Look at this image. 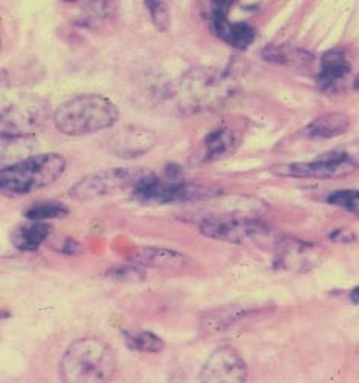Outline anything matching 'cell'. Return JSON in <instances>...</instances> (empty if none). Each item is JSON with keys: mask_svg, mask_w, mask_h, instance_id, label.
I'll return each instance as SVG.
<instances>
[{"mask_svg": "<svg viewBox=\"0 0 359 383\" xmlns=\"http://www.w3.org/2000/svg\"><path fill=\"white\" fill-rule=\"evenodd\" d=\"M58 252L65 254H79L81 252V244L77 242L72 238H65L60 241V247H58Z\"/></svg>", "mask_w": 359, "mask_h": 383, "instance_id": "cell-28", "label": "cell"}, {"mask_svg": "<svg viewBox=\"0 0 359 383\" xmlns=\"http://www.w3.org/2000/svg\"><path fill=\"white\" fill-rule=\"evenodd\" d=\"M327 202L330 206L352 212V214H359V190L342 189L332 192L327 197Z\"/></svg>", "mask_w": 359, "mask_h": 383, "instance_id": "cell-26", "label": "cell"}, {"mask_svg": "<svg viewBox=\"0 0 359 383\" xmlns=\"http://www.w3.org/2000/svg\"><path fill=\"white\" fill-rule=\"evenodd\" d=\"M58 368L65 382H107L114 376L117 359L103 339L83 337L68 346Z\"/></svg>", "mask_w": 359, "mask_h": 383, "instance_id": "cell-2", "label": "cell"}, {"mask_svg": "<svg viewBox=\"0 0 359 383\" xmlns=\"http://www.w3.org/2000/svg\"><path fill=\"white\" fill-rule=\"evenodd\" d=\"M66 160L58 153L28 155L0 169V193L20 197L51 186L65 174Z\"/></svg>", "mask_w": 359, "mask_h": 383, "instance_id": "cell-3", "label": "cell"}, {"mask_svg": "<svg viewBox=\"0 0 359 383\" xmlns=\"http://www.w3.org/2000/svg\"><path fill=\"white\" fill-rule=\"evenodd\" d=\"M148 170L131 167H112L86 175L70 189V195L77 201H93L105 198L126 189H132Z\"/></svg>", "mask_w": 359, "mask_h": 383, "instance_id": "cell-7", "label": "cell"}, {"mask_svg": "<svg viewBox=\"0 0 359 383\" xmlns=\"http://www.w3.org/2000/svg\"><path fill=\"white\" fill-rule=\"evenodd\" d=\"M359 170V148H346L324 153L312 161L278 164L270 169L273 175L287 178H312V180H335Z\"/></svg>", "mask_w": 359, "mask_h": 383, "instance_id": "cell-6", "label": "cell"}, {"mask_svg": "<svg viewBox=\"0 0 359 383\" xmlns=\"http://www.w3.org/2000/svg\"><path fill=\"white\" fill-rule=\"evenodd\" d=\"M62 2H66V4H72V2H77V0H62Z\"/></svg>", "mask_w": 359, "mask_h": 383, "instance_id": "cell-34", "label": "cell"}, {"mask_svg": "<svg viewBox=\"0 0 359 383\" xmlns=\"http://www.w3.org/2000/svg\"><path fill=\"white\" fill-rule=\"evenodd\" d=\"M122 336L126 346L140 353H160L164 348V340L148 330H123Z\"/></svg>", "mask_w": 359, "mask_h": 383, "instance_id": "cell-21", "label": "cell"}, {"mask_svg": "<svg viewBox=\"0 0 359 383\" xmlns=\"http://www.w3.org/2000/svg\"><path fill=\"white\" fill-rule=\"evenodd\" d=\"M330 240L335 241V242H339V244H350V242H353L356 238H355L353 232H350V230L338 228V230H335V232L330 233Z\"/></svg>", "mask_w": 359, "mask_h": 383, "instance_id": "cell-29", "label": "cell"}, {"mask_svg": "<svg viewBox=\"0 0 359 383\" xmlns=\"http://www.w3.org/2000/svg\"><path fill=\"white\" fill-rule=\"evenodd\" d=\"M200 233L215 241L235 245H269L278 244L282 235L264 219L240 215H216L204 218L198 226Z\"/></svg>", "mask_w": 359, "mask_h": 383, "instance_id": "cell-4", "label": "cell"}, {"mask_svg": "<svg viewBox=\"0 0 359 383\" xmlns=\"http://www.w3.org/2000/svg\"><path fill=\"white\" fill-rule=\"evenodd\" d=\"M252 313H255L254 306L243 305L218 306V309L209 310L207 313L203 314L202 319H200V330H202L204 335H218L229 330L240 320L249 318Z\"/></svg>", "mask_w": 359, "mask_h": 383, "instance_id": "cell-14", "label": "cell"}, {"mask_svg": "<svg viewBox=\"0 0 359 383\" xmlns=\"http://www.w3.org/2000/svg\"><path fill=\"white\" fill-rule=\"evenodd\" d=\"M154 27L158 31H168L171 25V13L168 0H145Z\"/></svg>", "mask_w": 359, "mask_h": 383, "instance_id": "cell-24", "label": "cell"}, {"mask_svg": "<svg viewBox=\"0 0 359 383\" xmlns=\"http://www.w3.org/2000/svg\"><path fill=\"white\" fill-rule=\"evenodd\" d=\"M132 197L141 202H158V204H177L203 201L215 198L221 193L216 186L185 183V181H162L152 172H148L140 178L132 187Z\"/></svg>", "mask_w": 359, "mask_h": 383, "instance_id": "cell-5", "label": "cell"}, {"mask_svg": "<svg viewBox=\"0 0 359 383\" xmlns=\"http://www.w3.org/2000/svg\"><path fill=\"white\" fill-rule=\"evenodd\" d=\"M8 83H10V75H8V72L5 70L0 67V91L5 89Z\"/></svg>", "mask_w": 359, "mask_h": 383, "instance_id": "cell-31", "label": "cell"}, {"mask_svg": "<svg viewBox=\"0 0 359 383\" xmlns=\"http://www.w3.org/2000/svg\"><path fill=\"white\" fill-rule=\"evenodd\" d=\"M352 72V65L339 49H330L321 58L318 83L322 89H337Z\"/></svg>", "mask_w": 359, "mask_h": 383, "instance_id": "cell-17", "label": "cell"}, {"mask_svg": "<svg viewBox=\"0 0 359 383\" xmlns=\"http://www.w3.org/2000/svg\"><path fill=\"white\" fill-rule=\"evenodd\" d=\"M129 259L141 267L169 270L185 268L190 264V258L186 254L164 247H138L132 252Z\"/></svg>", "mask_w": 359, "mask_h": 383, "instance_id": "cell-13", "label": "cell"}, {"mask_svg": "<svg viewBox=\"0 0 359 383\" xmlns=\"http://www.w3.org/2000/svg\"><path fill=\"white\" fill-rule=\"evenodd\" d=\"M350 299L353 304H359V287H355L352 292H350Z\"/></svg>", "mask_w": 359, "mask_h": 383, "instance_id": "cell-32", "label": "cell"}, {"mask_svg": "<svg viewBox=\"0 0 359 383\" xmlns=\"http://www.w3.org/2000/svg\"><path fill=\"white\" fill-rule=\"evenodd\" d=\"M240 146V137L230 127H218L206 135L203 141V161L215 163L230 157Z\"/></svg>", "mask_w": 359, "mask_h": 383, "instance_id": "cell-16", "label": "cell"}, {"mask_svg": "<svg viewBox=\"0 0 359 383\" xmlns=\"http://www.w3.org/2000/svg\"><path fill=\"white\" fill-rule=\"evenodd\" d=\"M275 252H277L275 267L294 271V273H304L318 267L327 254L318 244L304 242L287 236H281L278 244L275 245Z\"/></svg>", "mask_w": 359, "mask_h": 383, "instance_id": "cell-10", "label": "cell"}, {"mask_svg": "<svg viewBox=\"0 0 359 383\" xmlns=\"http://www.w3.org/2000/svg\"><path fill=\"white\" fill-rule=\"evenodd\" d=\"M263 58L270 63L287 66H307L313 60V56L301 48L290 46H267L263 51Z\"/></svg>", "mask_w": 359, "mask_h": 383, "instance_id": "cell-20", "label": "cell"}, {"mask_svg": "<svg viewBox=\"0 0 359 383\" xmlns=\"http://www.w3.org/2000/svg\"><path fill=\"white\" fill-rule=\"evenodd\" d=\"M157 144L155 132L141 126H124L112 134L110 149L117 157L132 160L145 155Z\"/></svg>", "mask_w": 359, "mask_h": 383, "instance_id": "cell-12", "label": "cell"}, {"mask_svg": "<svg viewBox=\"0 0 359 383\" xmlns=\"http://www.w3.org/2000/svg\"><path fill=\"white\" fill-rule=\"evenodd\" d=\"M11 316V313L10 311H6V310H0V320H4V319H8Z\"/></svg>", "mask_w": 359, "mask_h": 383, "instance_id": "cell-33", "label": "cell"}, {"mask_svg": "<svg viewBox=\"0 0 359 383\" xmlns=\"http://www.w3.org/2000/svg\"><path fill=\"white\" fill-rule=\"evenodd\" d=\"M30 138H6L0 137V169L18 163L22 158L30 155Z\"/></svg>", "mask_w": 359, "mask_h": 383, "instance_id": "cell-22", "label": "cell"}, {"mask_svg": "<svg viewBox=\"0 0 359 383\" xmlns=\"http://www.w3.org/2000/svg\"><path fill=\"white\" fill-rule=\"evenodd\" d=\"M49 118V103L44 98H28L13 103L0 118V137L32 138Z\"/></svg>", "mask_w": 359, "mask_h": 383, "instance_id": "cell-8", "label": "cell"}, {"mask_svg": "<svg viewBox=\"0 0 359 383\" xmlns=\"http://www.w3.org/2000/svg\"><path fill=\"white\" fill-rule=\"evenodd\" d=\"M229 84L216 72H195L181 83L180 101L183 108L200 110L215 106L228 97Z\"/></svg>", "mask_w": 359, "mask_h": 383, "instance_id": "cell-9", "label": "cell"}, {"mask_svg": "<svg viewBox=\"0 0 359 383\" xmlns=\"http://www.w3.org/2000/svg\"><path fill=\"white\" fill-rule=\"evenodd\" d=\"M119 108L98 93L77 96L58 106L53 114L56 129L68 137H81L110 129L119 122Z\"/></svg>", "mask_w": 359, "mask_h": 383, "instance_id": "cell-1", "label": "cell"}, {"mask_svg": "<svg viewBox=\"0 0 359 383\" xmlns=\"http://www.w3.org/2000/svg\"><path fill=\"white\" fill-rule=\"evenodd\" d=\"M115 0H89L83 8V17L88 22L105 20L115 13Z\"/></svg>", "mask_w": 359, "mask_h": 383, "instance_id": "cell-25", "label": "cell"}, {"mask_svg": "<svg viewBox=\"0 0 359 383\" xmlns=\"http://www.w3.org/2000/svg\"><path fill=\"white\" fill-rule=\"evenodd\" d=\"M13 103H14V101L10 100L8 97H5L2 93V91H0V118H2L6 114V110L13 106Z\"/></svg>", "mask_w": 359, "mask_h": 383, "instance_id": "cell-30", "label": "cell"}, {"mask_svg": "<svg viewBox=\"0 0 359 383\" xmlns=\"http://www.w3.org/2000/svg\"><path fill=\"white\" fill-rule=\"evenodd\" d=\"M350 126V118L344 112L324 114L308 123L303 135L311 140H330L344 134Z\"/></svg>", "mask_w": 359, "mask_h": 383, "instance_id": "cell-18", "label": "cell"}, {"mask_svg": "<svg viewBox=\"0 0 359 383\" xmlns=\"http://www.w3.org/2000/svg\"><path fill=\"white\" fill-rule=\"evenodd\" d=\"M49 233H51V227L44 221H30L28 224L14 230L11 242L15 249L22 252H34L48 240Z\"/></svg>", "mask_w": 359, "mask_h": 383, "instance_id": "cell-19", "label": "cell"}, {"mask_svg": "<svg viewBox=\"0 0 359 383\" xmlns=\"http://www.w3.org/2000/svg\"><path fill=\"white\" fill-rule=\"evenodd\" d=\"M209 20L215 36L232 48L243 51L254 44L255 30L249 23H232L228 19V14H215L209 17Z\"/></svg>", "mask_w": 359, "mask_h": 383, "instance_id": "cell-15", "label": "cell"}, {"mask_svg": "<svg viewBox=\"0 0 359 383\" xmlns=\"http://www.w3.org/2000/svg\"><path fill=\"white\" fill-rule=\"evenodd\" d=\"M200 382H246L247 367L241 354L229 345L216 348L207 357L202 371L198 374Z\"/></svg>", "mask_w": 359, "mask_h": 383, "instance_id": "cell-11", "label": "cell"}, {"mask_svg": "<svg viewBox=\"0 0 359 383\" xmlns=\"http://www.w3.org/2000/svg\"><path fill=\"white\" fill-rule=\"evenodd\" d=\"M70 215V209L60 202H41L30 207L25 212V218L28 221H51L60 219Z\"/></svg>", "mask_w": 359, "mask_h": 383, "instance_id": "cell-23", "label": "cell"}, {"mask_svg": "<svg viewBox=\"0 0 359 383\" xmlns=\"http://www.w3.org/2000/svg\"><path fill=\"white\" fill-rule=\"evenodd\" d=\"M107 275L112 276L117 280H123V283H140L141 279H145L143 270L133 266H123V267H114Z\"/></svg>", "mask_w": 359, "mask_h": 383, "instance_id": "cell-27", "label": "cell"}]
</instances>
